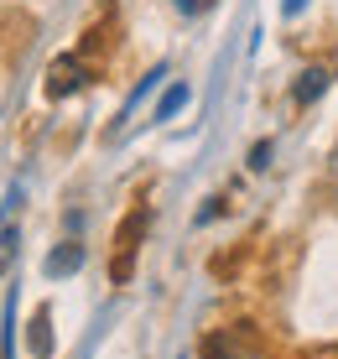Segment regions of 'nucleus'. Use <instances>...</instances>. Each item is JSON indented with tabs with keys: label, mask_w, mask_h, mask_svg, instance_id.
I'll return each mask as SVG.
<instances>
[{
	"label": "nucleus",
	"mask_w": 338,
	"mask_h": 359,
	"mask_svg": "<svg viewBox=\"0 0 338 359\" xmlns=\"http://www.w3.org/2000/svg\"><path fill=\"white\" fill-rule=\"evenodd\" d=\"M83 83H89V68H83L79 53L53 57V68H47V99H73Z\"/></svg>",
	"instance_id": "f257e3e1"
},
{
	"label": "nucleus",
	"mask_w": 338,
	"mask_h": 359,
	"mask_svg": "<svg viewBox=\"0 0 338 359\" xmlns=\"http://www.w3.org/2000/svg\"><path fill=\"white\" fill-rule=\"evenodd\" d=\"M255 354V333H250V323H234L214 333V339L203 344V359H250Z\"/></svg>",
	"instance_id": "f03ea898"
},
{
	"label": "nucleus",
	"mask_w": 338,
	"mask_h": 359,
	"mask_svg": "<svg viewBox=\"0 0 338 359\" xmlns=\"http://www.w3.org/2000/svg\"><path fill=\"white\" fill-rule=\"evenodd\" d=\"M146 234V208H135L130 219H125V229H120V261H115V281L130 276V255H135V240Z\"/></svg>",
	"instance_id": "7ed1b4c3"
},
{
	"label": "nucleus",
	"mask_w": 338,
	"mask_h": 359,
	"mask_svg": "<svg viewBox=\"0 0 338 359\" xmlns=\"http://www.w3.org/2000/svg\"><path fill=\"white\" fill-rule=\"evenodd\" d=\"M328 79H333L328 68H307L302 79H297V89H292V104H302V109H307V104H318V99L328 94Z\"/></svg>",
	"instance_id": "20e7f679"
},
{
	"label": "nucleus",
	"mask_w": 338,
	"mask_h": 359,
	"mask_svg": "<svg viewBox=\"0 0 338 359\" xmlns=\"http://www.w3.org/2000/svg\"><path fill=\"white\" fill-rule=\"evenodd\" d=\"M83 266V245L79 240H62L53 255H47V276H73Z\"/></svg>",
	"instance_id": "39448f33"
},
{
	"label": "nucleus",
	"mask_w": 338,
	"mask_h": 359,
	"mask_svg": "<svg viewBox=\"0 0 338 359\" xmlns=\"http://www.w3.org/2000/svg\"><path fill=\"white\" fill-rule=\"evenodd\" d=\"M187 99H193V89H187V83H172V89L161 94V104H156V115H151V120H172V115H177V109L187 104Z\"/></svg>",
	"instance_id": "423d86ee"
},
{
	"label": "nucleus",
	"mask_w": 338,
	"mask_h": 359,
	"mask_svg": "<svg viewBox=\"0 0 338 359\" xmlns=\"http://www.w3.org/2000/svg\"><path fill=\"white\" fill-rule=\"evenodd\" d=\"M47 328H53V323H47V307H42V313L32 318V354H36V359L53 354V333H47Z\"/></svg>",
	"instance_id": "0eeeda50"
},
{
	"label": "nucleus",
	"mask_w": 338,
	"mask_h": 359,
	"mask_svg": "<svg viewBox=\"0 0 338 359\" xmlns=\"http://www.w3.org/2000/svg\"><path fill=\"white\" fill-rule=\"evenodd\" d=\"M16 245H21L16 229H0V276L11 271V261H16Z\"/></svg>",
	"instance_id": "6e6552de"
},
{
	"label": "nucleus",
	"mask_w": 338,
	"mask_h": 359,
	"mask_svg": "<svg viewBox=\"0 0 338 359\" xmlns=\"http://www.w3.org/2000/svg\"><path fill=\"white\" fill-rule=\"evenodd\" d=\"M271 156H276V146H271V141H255V146H250V172H266Z\"/></svg>",
	"instance_id": "1a4fd4ad"
},
{
	"label": "nucleus",
	"mask_w": 338,
	"mask_h": 359,
	"mask_svg": "<svg viewBox=\"0 0 338 359\" xmlns=\"http://www.w3.org/2000/svg\"><path fill=\"white\" fill-rule=\"evenodd\" d=\"M177 11H182V16H193V11H203V0H177Z\"/></svg>",
	"instance_id": "9d476101"
},
{
	"label": "nucleus",
	"mask_w": 338,
	"mask_h": 359,
	"mask_svg": "<svg viewBox=\"0 0 338 359\" xmlns=\"http://www.w3.org/2000/svg\"><path fill=\"white\" fill-rule=\"evenodd\" d=\"M302 6H307V0H281V11H286V16H297Z\"/></svg>",
	"instance_id": "9b49d317"
}]
</instances>
